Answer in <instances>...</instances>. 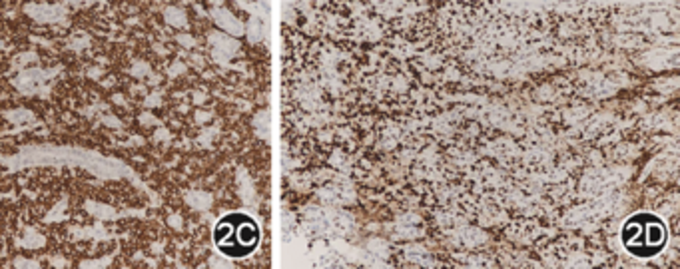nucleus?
Segmentation results:
<instances>
[{"instance_id":"4be33fe9","label":"nucleus","mask_w":680,"mask_h":269,"mask_svg":"<svg viewBox=\"0 0 680 269\" xmlns=\"http://www.w3.org/2000/svg\"><path fill=\"white\" fill-rule=\"evenodd\" d=\"M2 48H4V42H2V40H0V50H2Z\"/></svg>"},{"instance_id":"0eeeda50","label":"nucleus","mask_w":680,"mask_h":269,"mask_svg":"<svg viewBox=\"0 0 680 269\" xmlns=\"http://www.w3.org/2000/svg\"><path fill=\"white\" fill-rule=\"evenodd\" d=\"M22 243H24L26 247H32V249H34V247H42V245H44V237H42L40 233L28 231V233H26V239H24Z\"/></svg>"},{"instance_id":"a211bd4d","label":"nucleus","mask_w":680,"mask_h":269,"mask_svg":"<svg viewBox=\"0 0 680 269\" xmlns=\"http://www.w3.org/2000/svg\"><path fill=\"white\" fill-rule=\"evenodd\" d=\"M106 261H110V257H106V259H102V261H86V263H82V267H104L106 265Z\"/></svg>"},{"instance_id":"39448f33","label":"nucleus","mask_w":680,"mask_h":269,"mask_svg":"<svg viewBox=\"0 0 680 269\" xmlns=\"http://www.w3.org/2000/svg\"><path fill=\"white\" fill-rule=\"evenodd\" d=\"M186 200L196 210H204V208H208L209 204H211V198H209L208 194H202V192H192V194L186 196Z\"/></svg>"},{"instance_id":"f8f14e48","label":"nucleus","mask_w":680,"mask_h":269,"mask_svg":"<svg viewBox=\"0 0 680 269\" xmlns=\"http://www.w3.org/2000/svg\"><path fill=\"white\" fill-rule=\"evenodd\" d=\"M176 40H178V44H182L184 48H192V46H194V38H192L190 34H178Z\"/></svg>"},{"instance_id":"6e6552de","label":"nucleus","mask_w":680,"mask_h":269,"mask_svg":"<svg viewBox=\"0 0 680 269\" xmlns=\"http://www.w3.org/2000/svg\"><path fill=\"white\" fill-rule=\"evenodd\" d=\"M86 208H88V210H90L92 214H96V215L100 214V217H114V212H112L110 208H106V206H102V204H98V206H96V204L88 202V204H86Z\"/></svg>"},{"instance_id":"dca6fc26","label":"nucleus","mask_w":680,"mask_h":269,"mask_svg":"<svg viewBox=\"0 0 680 269\" xmlns=\"http://www.w3.org/2000/svg\"><path fill=\"white\" fill-rule=\"evenodd\" d=\"M160 102H162V98H160V94H158V92L146 98V106H150V108H152V106H160Z\"/></svg>"},{"instance_id":"ddd939ff","label":"nucleus","mask_w":680,"mask_h":269,"mask_svg":"<svg viewBox=\"0 0 680 269\" xmlns=\"http://www.w3.org/2000/svg\"><path fill=\"white\" fill-rule=\"evenodd\" d=\"M140 122H142L144 126H156L158 124V120L152 116V114H142V116H140Z\"/></svg>"},{"instance_id":"9d476101","label":"nucleus","mask_w":680,"mask_h":269,"mask_svg":"<svg viewBox=\"0 0 680 269\" xmlns=\"http://www.w3.org/2000/svg\"><path fill=\"white\" fill-rule=\"evenodd\" d=\"M28 62H36V54H34V52H24V54H20V58H16V60H14V66L22 68V66H26Z\"/></svg>"},{"instance_id":"f3484780","label":"nucleus","mask_w":680,"mask_h":269,"mask_svg":"<svg viewBox=\"0 0 680 269\" xmlns=\"http://www.w3.org/2000/svg\"><path fill=\"white\" fill-rule=\"evenodd\" d=\"M154 136H156L158 142H160V140H170V132H168L166 128H158L156 134H154Z\"/></svg>"},{"instance_id":"412c9836","label":"nucleus","mask_w":680,"mask_h":269,"mask_svg":"<svg viewBox=\"0 0 680 269\" xmlns=\"http://www.w3.org/2000/svg\"><path fill=\"white\" fill-rule=\"evenodd\" d=\"M196 118H198V122H206V120H208V118H209V114H204V112H198V114H196Z\"/></svg>"},{"instance_id":"aec40b11","label":"nucleus","mask_w":680,"mask_h":269,"mask_svg":"<svg viewBox=\"0 0 680 269\" xmlns=\"http://www.w3.org/2000/svg\"><path fill=\"white\" fill-rule=\"evenodd\" d=\"M100 76H102V70H100V68H98V70H96V68L90 70V78H100Z\"/></svg>"},{"instance_id":"f03ea898","label":"nucleus","mask_w":680,"mask_h":269,"mask_svg":"<svg viewBox=\"0 0 680 269\" xmlns=\"http://www.w3.org/2000/svg\"><path fill=\"white\" fill-rule=\"evenodd\" d=\"M26 14L32 16L36 22H64L66 10L60 4H26Z\"/></svg>"},{"instance_id":"20e7f679","label":"nucleus","mask_w":680,"mask_h":269,"mask_svg":"<svg viewBox=\"0 0 680 269\" xmlns=\"http://www.w3.org/2000/svg\"><path fill=\"white\" fill-rule=\"evenodd\" d=\"M164 18L170 26H176V28H184L188 24V18H186V12L182 8H166L164 10Z\"/></svg>"},{"instance_id":"1a4fd4ad","label":"nucleus","mask_w":680,"mask_h":269,"mask_svg":"<svg viewBox=\"0 0 680 269\" xmlns=\"http://www.w3.org/2000/svg\"><path fill=\"white\" fill-rule=\"evenodd\" d=\"M132 76H136V78H144V76H148L150 74V66L146 64V62H136L134 66H132Z\"/></svg>"},{"instance_id":"7ed1b4c3","label":"nucleus","mask_w":680,"mask_h":269,"mask_svg":"<svg viewBox=\"0 0 680 269\" xmlns=\"http://www.w3.org/2000/svg\"><path fill=\"white\" fill-rule=\"evenodd\" d=\"M58 70H60V66L54 68V70H26V72H20L18 78L14 80V86H18L22 92H34L38 86L44 84V80H48L50 76H54Z\"/></svg>"},{"instance_id":"423d86ee","label":"nucleus","mask_w":680,"mask_h":269,"mask_svg":"<svg viewBox=\"0 0 680 269\" xmlns=\"http://www.w3.org/2000/svg\"><path fill=\"white\" fill-rule=\"evenodd\" d=\"M4 116H6L12 124H22V122L34 120V114L28 112V110H10V112H4Z\"/></svg>"},{"instance_id":"6ab92c4d","label":"nucleus","mask_w":680,"mask_h":269,"mask_svg":"<svg viewBox=\"0 0 680 269\" xmlns=\"http://www.w3.org/2000/svg\"><path fill=\"white\" fill-rule=\"evenodd\" d=\"M104 124L106 126H114V128H122V124L118 122V118H112V116H106Z\"/></svg>"},{"instance_id":"f257e3e1","label":"nucleus","mask_w":680,"mask_h":269,"mask_svg":"<svg viewBox=\"0 0 680 269\" xmlns=\"http://www.w3.org/2000/svg\"><path fill=\"white\" fill-rule=\"evenodd\" d=\"M18 165H32V163H50V165H84L86 169L104 175V177H116L124 169L118 161L106 160L102 156H96L86 150H66V148H30L24 150L20 158H16Z\"/></svg>"},{"instance_id":"4468645a","label":"nucleus","mask_w":680,"mask_h":269,"mask_svg":"<svg viewBox=\"0 0 680 269\" xmlns=\"http://www.w3.org/2000/svg\"><path fill=\"white\" fill-rule=\"evenodd\" d=\"M14 265H16V267H38L36 261H28V259H22V257H18V259L14 261Z\"/></svg>"},{"instance_id":"2eb2a0df","label":"nucleus","mask_w":680,"mask_h":269,"mask_svg":"<svg viewBox=\"0 0 680 269\" xmlns=\"http://www.w3.org/2000/svg\"><path fill=\"white\" fill-rule=\"evenodd\" d=\"M168 223L172 225V227H176V229H182V217L180 215H170V219H168Z\"/></svg>"},{"instance_id":"9b49d317","label":"nucleus","mask_w":680,"mask_h":269,"mask_svg":"<svg viewBox=\"0 0 680 269\" xmlns=\"http://www.w3.org/2000/svg\"><path fill=\"white\" fill-rule=\"evenodd\" d=\"M168 72H170L172 78H176V76H180V74L186 72V64H184V62H174V64L168 68Z\"/></svg>"}]
</instances>
